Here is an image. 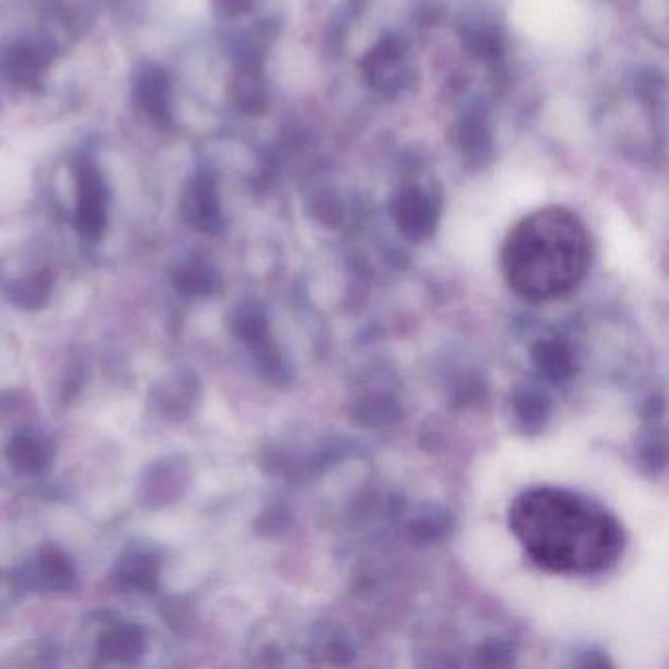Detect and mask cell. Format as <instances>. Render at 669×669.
Masks as SVG:
<instances>
[{
	"label": "cell",
	"instance_id": "6da1fadb",
	"mask_svg": "<svg viewBox=\"0 0 669 669\" xmlns=\"http://www.w3.org/2000/svg\"><path fill=\"white\" fill-rule=\"evenodd\" d=\"M512 535L538 568L558 576H593L617 563L625 550L619 519L558 487H535L511 505Z\"/></svg>",
	"mask_w": 669,
	"mask_h": 669
},
{
	"label": "cell",
	"instance_id": "7a4b0ae2",
	"mask_svg": "<svg viewBox=\"0 0 669 669\" xmlns=\"http://www.w3.org/2000/svg\"><path fill=\"white\" fill-rule=\"evenodd\" d=\"M591 258V236L579 217L561 207H545L520 218L505 238L502 277L527 302L560 301L586 279Z\"/></svg>",
	"mask_w": 669,
	"mask_h": 669
},
{
	"label": "cell",
	"instance_id": "3957f363",
	"mask_svg": "<svg viewBox=\"0 0 669 669\" xmlns=\"http://www.w3.org/2000/svg\"><path fill=\"white\" fill-rule=\"evenodd\" d=\"M79 181V207L77 228L87 240H99L107 228L104 187L101 177L92 168H83L77 176Z\"/></svg>",
	"mask_w": 669,
	"mask_h": 669
},
{
	"label": "cell",
	"instance_id": "277c9868",
	"mask_svg": "<svg viewBox=\"0 0 669 669\" xmlns=\"http://www.w3.org/2000/svg\"><path fill=\"white\" fill-rule=\"evenodd\" d=\"M183 214L189 224L214 232L220 227V209H218L217 191L209 177H197L184 191Z\"/></svg>",
	"mask_w": 669,
	"mask_h": 669
},
{
	"label": "cell",
	"instance_id": "5b68a950",
	"mask_svg": "<svg viewBox=\"0 0 669 669\" xmlns=\"http://www.w3.org/2000/svg\"><path fill=\"white\" fill-rule=\"evenodd\" d=\"M169 87L168 79L161 69L150 68L143 71L138 87L136 99L140 109L146 110L148 117L156 122H169Z\"/></svg>",
	"mask_w": 669,
	"mask_h": 669
},
{
	"label": "cell",
	"instance_id": "8992f818",
	"mask_svg": "<svg viewBox=\"0 0 669 669\" xmlns=\"http://www.w3.org/2000/svg\"><path fill=\"white\" fill-rule=\"evenodd\" d=\"M7 458L24 473H40L50 466L51 443L38 436L20 435L9 443Z\"/></svg>",
	"mask_w": 669,
	"mask_h": 669
},
{
	"label": "cell",
	"instance_id": "52a82bcc",
	"mask_svg": "<svg viewBox=\"0 0 669 669\" xmlns=\"http://www.w3.org/2000/svg\"><path fill=\"white\" fill-rule=\"evenodd\" d=\"M97 650L107 660L134 663L136 660H140V656L146 650L142 630L138 627L114 628L101 636Z\"/></svg>",
	"mask_w": 669,
	"mask_h": 669
},
{
	"label": "cell",
	"instance_id": "ba28073f",
	"mask_svg": "<svg viewBox=\"0 0 669 669\" xmlns=\"http://www.w3.org/2000/svg\"><path fill=\"white\" fill-rule=\"evenodd\" d=\"M114 581L122 589H138V591H156L159 581L158 561L150 556H128L118 563L114 571Z\"/></svg>",
	"mask_w": 669,
	"mask_h": 669
},
{
	"label": "cell",
	"instance_id": "9c48e42d",
	"mask_svg": "<svg viewBox=\"0 0 669 669\" xmlns=\"http://www.w3.org/2000/svg\"><path fill=\"white\" fill-rule=\"evenodd\" d=\"M51 283H53V276H51L50 269H42L40 273L9 287L7 294L18 307L40 309L50 299Z\"/></svg>",
	"mask_w": 669,
	"mask_h": 669
},
{
	"label": "cell",
	"instance_id": "30bf717a",
	"mask_svg": "<svg viewBox=\"0 0 669 669\" xmlns=\"http://www.w3.org/2000/svg\"><path fill=\"white\" fill-rule=\"evenodd\" d=\"M38 571L42 573L46 586H50L51 589H59V591L69 589L73 586V579H76L73 563L69 561L66 553L58 550V548H53V546L43 548L42 553H40Z\"/></svg>",
	"mask_w": 669,
	"mask_h": 669
},
{
	"label": "cell",
	"instance_id": "8fae6325",
	"mask_svg": "<svg viewBox=\"0 0 669 669\" xmlns=\"http://www.w3.org/2000/svg\"><path fill=\"white\" fill-rule=\"evenodd\" d=\"M173 283L183 294H204L212 289L214 279L210 276L209 269L202 266H189L177 271Z\"/></svg>",
	"mask_w": 669,
	"mask_h": 669
},
{
	"label": "cell",
	"instance_id": "7c38bea8",
	"mask_svg": "<svg viewBox=\"0 0 669 669\" xmlns=\"http://www.w3.org/2000/svg\"><path fill=\"white\" fill-rule=\"evenodd\" d=\"M43 63H46V56L36 48H18L9 61L10 71L17 79H34L43 68Z\"/></svg>",
	"mask_w": 669,
	"mask_h": 669
}]
</instances>
